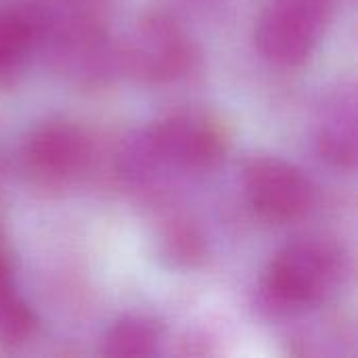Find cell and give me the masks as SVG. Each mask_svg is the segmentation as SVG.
Returning <instances> with one entry per match:
<instances>
[{
  "instance_id": "5",
  "label": "cell",
  "mask_w": 358,
  "mask_h": 358,
  "mask_svg": "<svg viewBox=\"0 0 358 358\" xmlns=\"http://www.w3.org/2000/svg\"><path fill=\"white\" fill-rule=\"evenodd\" d=\"M243 187L252 210L275 224L302 220L315 206L310 178L279 157H254L248 162Z\"/></svg>"
},
{
  "instance_id": "7",
  "label": "cell",
  "mask_w": 358,
  "mask_h": 358,
  "mask_svg": "<svg viewBox=\"0 0 358 358\" xmlns=\"http://www.w3.org/2000/svg\"><path fill=\"white\" fill-rule=\"evenodd\" d=\"M357 96L342 92L327 107L319 126V151L331 166L350 170L357 164Z\"/></svg>"
},
{
  "instance_id": "2",
  "label": "cell",
  "mask_w": 358,
  "mask_h": 358,
  "mask_svg": "<svg viewBox=\"0 0 358 358\" xmlns=\"http://www.w3.org/2000/svg\"><path fill=\"white\" fill-rule=\"evenodd\" d=\"M334 13V0H268L258 17L256 44L266 61L298 67L315 50Z\"/></svg>"
},
{
  "instance_id": "6",
  "label": "cell",
  "mask_w": 358,
  "mask_h": 358,
  "mask_svg": "<svg viewBox=\"0 0 358 358\" xmlns=\"http://www.w3.org/2000/svg\"><path fill=\"white\" fill-rule=\"evenodd\" d=\"M90 162V141L82 128L67 122L38 126L23 145L27 174L44 187H59L80 176Z\"/></svg>"
},
{
  "instance_id": "1",
  "label": "cell",
  "mask_w": 358,
  "mask_h": 358,
  "mask_svg": "<svg viewBox=\"0 0 358 358\" xmlns=\"http://www.w3.org/2000/svg\"><path fill=\"white\" fill-rule=\"evenodd\" d=\"M342 277V258L325 241L304 239L283 248L264 277V300L277 313H294L323 302Z\"/></svg>"
},
{
  "instance_id": "12",
  "label": "cell",
  "mask_w": 358,
  "mask_h": 358,
  "mask_svg": "<svg viewBox=\"0 0 358 358\" xmlns=\"http://www.w3.org/2000/svg\"><path fill=\"white\" fill-rule=\"evenodd\" d=\"M13 289V264L10 258L6 256L4 248L0 245V300H4L6 296H10Z\"/></svg>"
},
{
  "instance_id": "11",
  "label": "cell",
  "mask_w": 358,
  "mask_h": 358,
  "mask_svg": "<svg viewBox=\"0 0 358 358\" xmlns=\"http://www.w3.org/2000/svg\"><path fill=\"white\" fill-rule=\"evenodd\" d=\"M36 329V317L15 292L0 300V342L6 346L23 344Z\"/></svg>"
},
{
  "instance_id": "9",
  "label": "cell",
  "mask_w": 358,
  "mask_h": 358,
  "mask_svg": "<svg viewBox=\"0 0 358 358\" xmlns=\"http://www.w3.org/2000/svg\"><path fill=\"white\" fill-rule=\"evenodd\" d=\"M162 331L153 319L126 317L117 321L103 340V352L111 357H149L159 346Z\"/></svg>"
},
{
  "instance_id": "10",
  "label": "cell",
  "mask_w": 358,
  "mask_h": 358,
  "mask_svg": "<svg viewBox=\"0 0 358 358\" xmlns=\"http://www.w3.org/2000/svg\"><path fill=\"white\" fill-rule=\"evenodd\" d=\"M159 254L172 266L193 268L206 256V241L201 231L185 218H174L168 222L159 237Z\"/></svg>"
},
{
  "instance_id": "4",
  "label": "cell",
  "mask_w": 358,
  "mask_h": 358,
  "mask_svg": "<svg viewBox=\"0 0 358 358\" xmlns=\"http://www.w3.org/2000/svg\"><path fill=\"white\" fill-rule=\"evenodd\" d=\"M193 44L178 21L162 10L145 15L122 52V63L141 82L166 84L193 65Z\"/></svg>"
},
{
  "instance_id": "3",
  "label": "cell",
  "mask_w": 358,
  "mask_h": 358,
  "mask_svg": "<svg viewBox=\"0 0 358 358\" xmlns=\"http://www.w3.org/2000/svg\"><path fill=\"white\" fill-rule=\"evenodd\" d=\"M141 143L155 170L176 168L203 172L216 168L227 153L222 128L201 113H174L153 124Z\"/></svg>"
},
{
  "instance_id": "8",
  "label": "cell",
  "mask_w": 358,
  "mask_h": 358,
  "mask_svg": "<svg viewBox=\"0 0 358 358\" xmlns=\"http://www.w3.org/2000/svg\"><path fill=\"white\" fill-rule=\"evenodd\" d=\"M38 38V19L21 8L0 10V82H10L23 67Z\"/></svg>"
}]
</instances>
